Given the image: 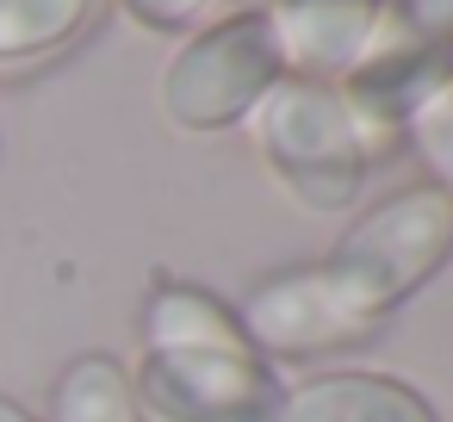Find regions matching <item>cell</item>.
<instances>
[{"instance_id": "1", "label": "cell", "mask_w": 453, "mask_h": 422, "mask_svg": "<svg viewBox=\"0 0 453 422\" xmlns=\"http://www.w3.org/2000/svg\"><path fill=\"white\" fill-rule=\"evenodd\" d=\"M143 416L156 422H273L286 385L199 286H156L143 304V366L131 372Z\"/></svg>"}, {"instance_id": "2", "label": "cell", "mask_w": 453, "mask_h": 422, "mask_svg": "<svg viewBox=\"0 0 453 422\" xmlns=\"http://www.w3.org/2000/svg\"><path fill=\"white\" fill-rule=\"evenodd\" d=\"M447 261H453V199L422 180V187H397L385 205H372L366 218H354L348 236L317 267L335 286V298L379 329Z\"/></svg>"}, {"instance_id": "3", "label": "cell", "mask_w": 453, "mask_h": 422, "mask_svg": "<svg viewBox=\"0 0 453 422\" xmlns=\"http://www.w3.org/2000/svg\"><path fill=\"white\" fill-rule=\"evenodd\" d=\"M249 125H255V156L280 174V187L304 211H342V205L360 199L372 150H366L342 88L280 75L255 100Z\"/></svg>"}, {"instance_id": "4", "label": "cell", "mask_w": 453, "mask_h": 422, "mask_svg": "<svg viewBox=\"0 0 453 422\" xmlns=\"http://www.w3.org/2000/svg\"><path fill=\"white\" fill-rule=\"evenodd\" d=\"M286 69H280L267 13L249 7V13H230V19L193 32L174 50V63L162 75V112L180 131H230L255 112V100Z\"/></svg>"}, {"instance_id": "5", "label": "cell", "mask_w": 453, "mask_h": 422, "mask_svg": "<svg viewBox=\"0 0 453 422\" xmlns=\"http://www.w3.org/2000/svg\"><path fill=\"white\" fill-rule=\"evenodd\" d=\"M242 335L255 341V354L267 360H311V354H342L360 348L372 335L366 317H354L335 286L323 280V267H286L273 280H261L242 304H236Z\"/></svg>"}, {"instance_id": "6", "label": "cell", "mask_w": 453, "mask_h": 422, "mask_svg": "<svg viewBox=\"0 0 453 422\" xmlns=\"http://www.w3.org/2000/svg\"><path fill=\"white\" fill-rule=\"evenodd\" d=\"M261 13H267V32H273V50H280L286 75L342 88L372 57L385 0H273Z\"/></svg>"}, {"instance_id": "7", "label": "cell", "mask_w": 453, "mask_h": 422, "mask_svg": "<svg viewBox=\"0 0 453 422\" xmlns=\"http://www.w3.org/2000/svg\"><path fill=\"white\" fill-rule=\"evenodd\" d=\"M273 422H441L434 403L391 372H317L280 397Z\"/></svg>"}, {"instance_id": "8", "label": "cell", "mask_w": 453, "mask_h": 422, "mask_svg": "<svg viewBox=\"0 0 453 422\" xmlns=\"http://www.w3.org/2000/svg\"><path fill=\"white\" fill-rule=\"evenodd\" d=\"M106 13V0H0V75L69 57Z\"/></svg>"}, {"instance_id": "9", "label": "cell", "mask_w": 453, "mask_h": 422, "mask_svg": "<svg viewBox=\"0 0 453 422\" xmlns=\"http://www.w3.org/2000/svg\"><path fill=\"white\" fill-rule=\"evenodd\" d=\"M44 422H150L143 403H137V385H131V366L119 354H75L57 385H50V416Z\"/></svg>"}, {"instance_id": "10", "label": "cell", "mask_w": 453, "mask_h": 422, "mask_svg": "<svg viewBox=\"0 0 453 422\" xmlns=\"http://www.w3.org/2000/svg\"><path fill=\"white\" fill-rule=\"evenodd\" d=\"M403 143L422 156L428 187L453 199V75L434 81V88L410 106V119H403Z\"/></svg>"}, {"instance_id": "11", "label": "cell", "mask_w": 453, "mask_h": 422, "mask_svg": "<svg viewBox=\"0 0 453 422\" xmlns=\"http://www.w3.org/2000/svg\"><path fill=\"white\" fill-rule=\"evenodd\" d=\"M119 7H125L137 26H150V32H174V26H193L211 0H119Z\"/></svg>"}, {"instance_id": "12", "label": "cell", "mask_w": 453, "mask_h": 422, "mask_svg": "<svg viewBox=\"0 0 453 422\" xmlns=\"http://www.w3.org/2000/svg\"><path fill=\"white\" fill-rule=\"evenodd\" d=\"M0 422H44V416H32L19 397H7V391H0Z\"/></svg>"}]
</instances>
